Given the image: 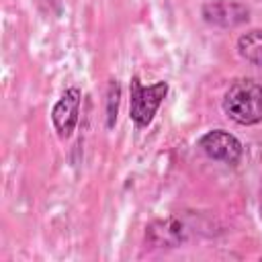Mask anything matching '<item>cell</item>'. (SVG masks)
<instances>
[{
	"mask_svg": "<svg viewBox=\"0 0 262 262\" xmlns=\"http://www.w3.org/2000/svg\"><path fill=\"white\" fill-rule=\"evenodd\" d=\"M131 98H129V117L137 127H147L154 121V115L158 113L160 104L164 102L168 94V82L160 80L149 86H143L139 78H131L129 86Z\"/></svg>",
	"mask_w": 262,
	"mask_h": 262,
	"instance_id": "7a4b0ae2",
	"label": "cell"
},
{
	"mask_svg": "<svg viewBox=\"0 0 262 262\" xmlns=\"http://www.w3.org/2000/svg\"><path fill=\"white\" fill-rule=\"evenodd\" d=\"M196 235V223L188 217H166L158 219L147 225L145 229V242L151 248H176L186 242H190Z\"/></svg>",
	"mask_w": 262,
	"mask_h": 262,
	"instance_id": "3957f363",
	"label": "cell"
},
{
	"mask_svg": "<svg viewBox=\"0 0 262 262\" xmlns=\"http://www.w3.org/2000/svg\"><path fill=\"white\" fill-rule=\"evenodd\" d=\"M237 53L252 66L262 68V29L244 33L237 39Z\"/></svg>",
	"mask_w": 262,
	"mask_h": 262,
	"instance_id": "52a82bcc",
	"label": "cell"
},
{
	"mask_svg": "<svg viewBox=\"0 0 262 262\" xmlns=\"http://www.w3.org/2000/svg\"><path fill=\"white\" fill-rule=\"evenodd\" d=\"M199 147L207 158H211L215 162H223V164H235L244 154L242 141L223 129H213V131H207L205 135H201Z\"/></svg>",
	"mask_w": 262,
	"mask_h": 262,
	"instance_id": "277c9868",
	"label": "cell"
},
{
	"mask_svg": "<svg viewBox=\"0 0 262 262\" xmlns=\"http://www.w3.org/2000/svg\"><path fill=\"white\" fill-rule=\"evenodd\" d=\"M201 12H203V18H205L209 25L223 27V29L237 27V25H242V23H246V20L250 18L248 6H244L242 2H235V0H215V2H207Z\"/></svg>",
	"mask_w": 262,
	"mask_h": 262,
	"instance_id": "8992f818",
	"label": "cell"
},
{
	"mask_svg": "<svg viewBox=\"0 0 262 262\" xmlns=\"http://www.w3.org/2000/svg\"><path fill=\"white\" fill-rule=\"evenodd\" d=\"M223 113L237 125L262 123V80H235L223 94Z\"/></svg>",
	"mask_w": 262,
	"mask_h": 262,
	"instance_id": "6da1fadb",
	"label": "cell"
},
{
	"mask_svg": "<svg viewBox=\"0 0 262 262\" xmlns=\"http://www.w3.org/2000/svg\"><path fill=\"white\" fill-rule=\"evenodd\" d=\"M80 90L76 86L68 88L61 98L53 104V111H51V121H53V127L57 131V135L61 139H68L76 125H78V115H80Z\"/></svg>",
	"mask_w": 262,
	"mask_h": 262,
	"instance_id": "5b68a950",
	"label": "cell"
},
{
	"mask_svg": "<svg viewBox=\"0 0 262 262\" xmlns=\"http://www.w3.org/2000/svg\"><path fill=\"white\" fill-rule=\"evenodd\" d=\"M119 94H121V88H119V84H117V80H113L111 84H108V94H106V125L108 127H113V123H115V119H117V108H119Z\"/></svg>",
	"mask_w": 262,
	"mask_h": 262,
	"instance_id": "ba28073f",
	"label": "cell"
}]
</instances>
